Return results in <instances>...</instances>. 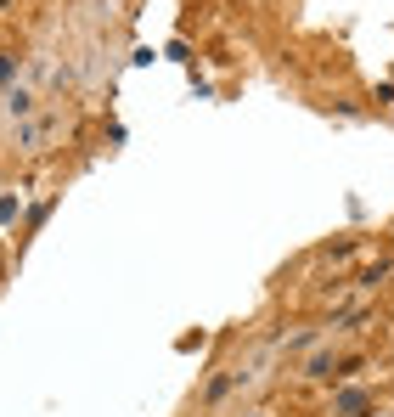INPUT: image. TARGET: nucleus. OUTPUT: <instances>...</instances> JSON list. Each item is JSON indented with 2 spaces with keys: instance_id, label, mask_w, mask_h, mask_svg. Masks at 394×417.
I'll use <instances>...</instances> for the list:
<instances>
[{
  "instance_id": "nucleus-1",
  "label": "nucleus",
  "mask_w": 394,
  "mask_h": 417,
  "mask_svg": "<svg viewBox=\"0 0 394 417\" xmlns=\"http://www.w3.org/2000/svg\"><path fill=\"white\" fill-rule=\"evenodd\" d=\"M6 113H11V119H28V113H34V90H28V85L6 90Z\"/></svg>"
}]
</instances>
